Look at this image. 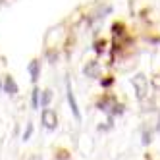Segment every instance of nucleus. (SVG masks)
Masks as SVG:
<instances>
[{"label": "nucleus", "instance_id": "nucleus-5", "mask_svg": "<svg viewBox=\"0 0 160 160\" xmlns=\"http://www.w3.org/2000/svg\"><path fill=\"white\" fill-rule=\"evenodd\" d=\"M4 91H6V93L8 95H16L18 93V85H16V81H14V77H6L4 79Z\"/></svg>", "mask_w": 160, "mask_h": 160}, {"label": "nucleus", "instance_id": "nucleus-6", "mask_svg": "<svg viewBox=\"0 0 160 160\" xmlns=\"http://www.w3.org/2000/svg\"><path fill=\"white\" fill-rule=\"evenodd\" d=\"M85 73L91 75V77H97V75H98V64H97V62H89V64L85 66Z\"/></svg>", "mask_w": 160, "mask_h": 160}, {"label": "nucleus", "instance_id": "nucleus-2", "mask_svg": "<svg viewBox=\"0 0 160 160\" xmlns=\"http://www.w3.org/2000/svg\"><path fill=\"white\" fill-rule=\"evenodd\" d=\"M41 120H42V125L47 129H56V125H58V116H56V112L50 110V108H44L41 112Z\"/></svg>", "mask_w": 160, "mask_h": 160}, {"label": "nucleus", "instance_id": "nucleus-9", "mask_svg": "<svg viewBox=\"0 0 160 160\" xmlns=\"http://www.w3.org/2000/svg\"><path fill=\"white\" fill-rule=\"evenodd\" d=\"M31 133H33V125H31V123H27V129H25V133H23V141H27V139H29Z\"/></svg>", "mask_w": 160, "mask_h": 160}, {"label": "nucleus", "instance_id": "nucleus-10", "mask_svg": "<svg viewBox=\"0 0 160 160\" xmlns=\"http://www.w3.org/2000/svg\"><path fill=\"white\" fill-rule=\"evenodd\" d=\"M31 160H41V158H39V156H33V158H31Z\"/></svg>", "mask_w": 160, "mask_h": 160}, {"label": "nucleus", "instance_id": "nucleus-3", "mask_svg": "<svg viewBox=\"0 0 160 160\" xmlns=\"http://www.w3.org/2000/svg\"><path fill=\"white\" fill-rule=\"evenodd\" d=\"M66 87H68V102H70V106H72L73 116H75V120H81V114H79L77 102H75V95H73V91H72V85H70V83H66Z\"/></svg>", "mask_w": 160, "mask_h": 160}, {"label": "nucleus", "instance_id": "nucleus-4", "mask_svg": "<svg viewBox=\"0 0 160 160\" xmlns=\"http://www.w3.org/2000/svg\"><path fill=\"white\" fill-rule=\"evenodd\" d=\"M39 60H31L29 62V68H27V70H29V73H31V81L33 83H37V79H39Z\"/></svg>", "mask_w": 160, "mask_h": 160}, {"label": "nucleus", "instance_id": "nucleus-8", "mask_svg": "<svg viewBox=\"0 0 160 160\" xmlns=\"http://www.w3.org/2000/svg\"><path fill=\"white\" fill-rule=\"evenodd\" d=\"M39 97H41V91H39V89H33V108H39V106H41Z\"/></svg>", "mask_w": 160, "mask_h": 160}, {"label": "nucleus", "instance_id": "nucleus-7", "mask_svg": "<svg viewBox=\"0 0 160 160\" xmlns=\"http://www.w3.org/2000/svg\"><path fill=\"white\" fill-rule=\"evenodd\" d=\"M50 98H52V91H42V98H41V106L42 108H48V102H50Z\"/></svg>", "mask_w": 160, "mask_h": 160}, {"label": "nucleus", "instance_id": "nucleus-1", "mask_svg": "<svg viewBox=\"0 0 160 160\" xmlns=\"http://www.w3.org/2000/svg\"><path fill=\"white\" fill-rule=\"evenodd\" d=\"M131 83H133V89H135V95L139 100H143L147 97V91H148V81H147V77L143 73H137L133 79H131Z\"/></svg>", "mask_w": 160, "mask_h": 160}]
</instances>
